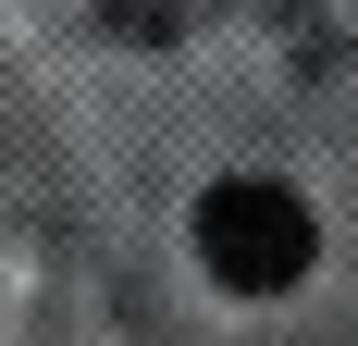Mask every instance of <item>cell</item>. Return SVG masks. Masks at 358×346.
<instances>
[{"label":"cell","mask_w":358,"mask_h":346,"mask_svg":"<svg viewBox=\"0 0 358 346\" xmlns=\"http://www.w3.org/2000/svg\"><path fill=\"white\" fill-rule=\"evenodd\" d=\"M198 272L235 284V297H285V284H309V260H322V223H309V198L296 186H272V173H222L210 198H198Z\"/></svg>","instance_id":"6da1fadb"},{"label":"cell","mask_w":358,"mask_h":346,"mask_svg":"<svg viewBox=\"0 0 358 346\" xmlns=\"http://www.w3.org/2000/svg\"><path fill=\"white\" fill-rule=\"evenodd\" d=\"M99 13H111V25H124V37H148V50H161V37H185V25H198V0H99Z\"/></svg>","instance_id":"7a4b0ae2"}]
</instances>
